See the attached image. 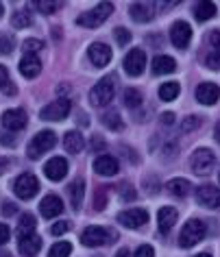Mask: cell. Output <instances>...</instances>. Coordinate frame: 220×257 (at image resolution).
Listing matches in <instances>:
<instances>
[{"mask_svg": "<svg viewBox=\"0 0 220 257\" xmlns=\"http://www.w3.org/2000/svg\"><path fill=\"white\" fill-rule=\"evenodd\" d=\"M44 175H46L50 181H61V179L68 175V162L63 157L48 159L46 166H44Z\"/></svg>", "mask_w": 220, "mask_h": 257, "instance_id": "15", "label": "cell"}, {"mask_svg": "<svg viewBox=\"0 0 220 257\" xmlns=\"http://www.w3.org/2000/svg\"><path fill=\"white\" fill-rule=\"evenodd\" d=\"M200 124V118H196V115H190V118L183 120V131H190V128H196Z\"/></svg>", "mask_w": 220, "mask_h": 257, "instance_id": "44", "label": "cell"}, {"mask_svg": "<svg viewBox=\"0 0 220 257\" xmlns=\"http://www.w3.org/2000/svg\"><path fill=\"white\" fill-rule=\"evenodd\" d=\"M213 166H216V155L209 151V149H198L192 153L190 157V168L194 175L198 177H207L209 172L213 170Z\"/></svg>", "mask_w": 220, "mask_h": 257, "instance_id": "4", "label": "cell"}, {"mask_svg": "<svg viewBox=\"0 0 220 257\" xmlns=\"http://www.w3.org/2000/svg\"><path fill=\"white\" fill-rule=\"evenodd\" d=\"M14 48H16L14 37L7 35V33L0 35V55H11V53H14Z\"/></svg>", "mask_w": 220, "mask_h": 257, "instance_id": "35", "label": "cell"}, {"mask_svg": "<svg viewBox=\"0 0 220 257\" xmlns=\"http://www.w3.org/2000/svg\"><path fill=\"white\" fill-rule=\"evenodd\" d=\"M70 109H72V105H70V100L68 98H59V100H55V102H50V105H46L42 109V120H63V118H68V113H70Z\"/></svg>", "mask_w": 220, "mask_h": 257, "instance_id": "9", "label": "cell"}, {"mask_svg": "<svg viewBox=\"0 0 220 257\" xmlns=\"http://www.w3.org/2000/svg\"><path fill=\"white\" fill-rule=\"evenodd\" d=\"M55 142H57V136H55L53 131H40L33 140H31V144H29V149H27L29 159H37V157H42L46 151L53 149Z\"/></svg>", "mask_w": 220, "mask_h": 257, "instance_id": "6", "label": "cell"}, {"mask_svg": "<svg viewBox=\"0 0 220 257\" xmlns=\"http://www.w3.org/2000/svg\"><path fill=\"white\" fill-rule=\"evenodd\" d=\"M9 237H11L9 227H7V224H0V244H7Z\"/></svg>", "mask_w": 220, "mask_h": 257, "instance_id": "45", "label": "cell"}, {"mask_svg": "<svg viewBox=\"0 0 220 257\" xmlns=\"http://www.w3.org/2000/svg\"><path fill=\"white\" fill-rule=\"evenodd\" d=\"M213 136H216V142L220 144V122L216 124V128H213Z\"/></svg>", "mask_w": 220, "mask_h": 257, "instance_id": "50", "label": "cell"}, {"mask_svg": "<svg viewBox=\"0 0 220 257\" xmlns=\"http://www.w3.org/2000/svg\"><path fill=\"white\" fill-rule=\"evenodd\" d=\"M196 257H211V255H209V253H198Z\"/></svg>", "mask_w": 220, "mask_h": 257, "instance_id": "54", "label": "cell"}, {"mask_svg": "<svg viewBox=\"0 0 220 257\" xmlns=\"http://www.w3.org/2000/svg\"><path fill=\"white\" fill-rule=\"evenodd\" d=\"M112 14H114V5L112 3H100V5H96L94 9H89V11H85V14H81L76 22H79L81 27L96 29V27H100V24L105 22Z\"/></svg>", "mask_w": 220, "mask_h": 257, "instance_id": "3", "label": "cell"}, {"mask_svg": "<svg viewBox=\"0 0 220 257\" xmlns=\"http://www.w3.org/2000/svg\"><path fill=\"white\" fill-rule=\"evenodd\" d=\"M94 149H102V140H100L98 136L94 138Z\"/></svg>", "mask_w": 220, "mask_h": 257, "instance_id": "52", "label": "cell"}, {"mask_svg": "<svg viewBox=\"0 0 220 257\" xmlns=\"http://www.w3.org/2000/svg\"><path fill=\"white\" fill-rule=\"evenodd\" d=\"M20 72L27 76V79H35V76L42 72V61L37 59L35 55H24L20 61Z\"/></svg>", "mask_w": 220, "mask_h": 257, "instance_id": "22", "label": "cell"}, {"mask_svg": "<svg viewBox=\"0 0 220 257\" xmlns=\"http://www.w3.org/2000/svg\"><path fill=\"white\" fill-rule=\"evenodd\" d=\"M0 140H3V142L7 144V146H14V138L7 136V133H3V136H0Z\"/></svg>", "mask_w": 220, "mask_h": 257, "instance_id": "46", "label": "cell"}, {"mask_svg": "<svg viewBox=\"0 0 220 257\" xmlns=\"http://www.w3.org/2000/svg\"><path fill=\"white\" fill-rule=\"evenodd\" d=\"M133 257H155V250H153V246H148V244H142V246L135 250Z\"/></svg>", "mask_w": 220, "mask_h": 257, "instance_id": "43", "label": "cell"}, {"mask_svg": "<svg viewBox=\"0 0 220 257\" xmlns=\"http://www.w3.org/2000/svg\"><path fill=\"white\" fill-rule=\"evenodd\" d=\"M172 120H174V115H172V113H164V115H161V122H166V124H170Z\"/></svg>", "mask_w": 220, "mask_h": 257, "instance_id": "48", "label": "cell"}, {"mask_svg": "<svg viewBox=\"0 0 220 257\" xmlns=\"http://www.w3.org/2000/svg\"><path fill=\"white\" fill-rule=\"evenodd\" d=\"M5 211H7V216H14L16 207H14V205H5Z\"/></svg>", "mask_w": 220, "mask_h": 257, "instance_id": "51", "label": "cell"}, {"mask_svg": "<svg viewBox=\"0 0 220 257\" xmlns=\"http://www.w3.org/2000/svg\"><path fill=\"white\" fill-rule=\"evenodd\" d=\"M3 14H5V9H3V5H0V18H3Z\"/></svg>", "mask_w": 220, "mask_h": 257, "instance_id": "55", "label": "cell"}, {"mask_svg": "<svg viewBox=\"0 0 220 257\" xmlns=\"http://www.w3.org/2000/svg\"><path fill=\"white\" fill-rule=\"evenodd\" d=\"M68 192H70V201H72V207H74V209H81L83 196H85V181H83V179H76V181L68 188Z\"/></svg>", "mask_w": 220, "mask_h": 257, "instance_id": "26", "label": "cell"}, {"mask_svg": "<svg viewBox=\"0 0 220 257\" xmlns=\"http://www.w3.org/2000/svg\"><path fill=\"white\" fill-rule=\"evenodd\" d=\"M35 227H37V220H35L33 214H29V211L22 214L20 220H18V231H20V233H33Z\"/></svg>", "mask_w": 220, "mask_h": 257, "instance_id": "30", "label": "cell"}, {"mask_svg": "<svg viewBox=\"0 0 220 257\" xmlns=\"http://www.w3.org/2000/svg\"><path fill=\"white\" fill-rule=\"evenodd\" d=\"M68 229H70V222L61 220V222H55L53 227H50V233H53V235H63Z\"/></svg>", "mask_w": 220, "mask_h": 257, "instance_id": "40", "label": "cell"}, {"mask_svg": "<svg viewBox=\"0 0 220 257\" xmlns=\"http://www.w3.org/2000/svg\"><path fill=\"white\" fill-rule=\"evenodd\" d=\"M44 48V44L40 40H35V37H31V40H27L22 44V50L24 55H33V53H40V50Z\"/></svg>", "mask_w": 220, "mask_h": 257, "instance_id": "37", "label": "cell"}, {"mask_svg": "<svg viewBox=\"0 0 220 257\" xmlns=\"http://www.w3.org/2000/svg\"><path fill=\"white\" fill-rule=\"evenodd\" d=\"M196 198H198L200 205H205V207H209V209L220 207V190L211 183L200 185V188L196 190Z\"/></svg>", "mask_w": 220, "mask_h": 257, "instance_id": "14", "label": "cell"}, {"mask_svg": "<svg viewBox=\"0 0 220 257\" xmlns=\"http://www.w3.org/2000/svg\"><path fill=\"white\" fill-rule=\"evenodd\" d=\"M114 35H116V42H118L120 46H125V44L131 42V33H129L127 29H122V27L116 29V31H114Z\"/></svg>", "mask_w": 220, "mask_h": 257, "instance_id": "38", "label": "cell"}, {"mask_svg": "<svg viewBox=\"0 0 220 257\" xmlns=\"http://www.w3.org/2000/svg\"><path fill=\"white\" fill-rule=\"evenodd\" d=\"M7 166H9V159L0 157V175H3V172H5V170H7Z\"/></svg>", "mask_w": 220, "mask_h": 257, "instance_id": "47", "label": "cell"}, {"mask_svg": "<svg viewBox=\"0 0 220 257\" xmlns=\"http://www.w3.org/2000/svg\"><path fill=\"white\" fill-rule=\"evenodd\" d=\"M118 222L127 229H140L142 224L148 222V211L146 209H129L118 214Z\"/></svg>", "mask_w": 220, "mask_h": 257, "instance_id": "12", "label": "cell"}, {"mask_svg": "<svg viewBox=\"0 0 220 257\" xmlns=\"http://www.w3.org/2000/svg\"><path fill=\"white\" fill-rule=\"evenodd\" d=\"M11 24L16 29H27L31 24V11L29 9H22V11H16L14 18H11Z\"/></svg>", "mask_w": 220, "mask_h": 257, "instance_id": "33", "label": "cell"}, {"mask_svg": "<svg viewBox=\"0 0 220 257\" xmlns=\"http://www.w3.org/2000/svg\"><path fill=\"white\" fill-rule=\"evenodd\" d=\"M107 205V196L102 194V190H96V196H94V207L96 209H105Z\"/></svg>", "mask_w": 220, "mask_h": 257, "instance_id": "42", "label": "cell"}, {"mask_svg": "<svg viewBox=\"0 0 220 257\" xmlns=\"http://www.w3.org/2000/svg\"><path fill=\"white\" fill-rule=\"evenodd\" d=\"M18 248L24 257H35L42 248V237L35 233H20L18 235Z\"/></svg>", "mask_w": 220, "mask_h": 257, "instance_id": "10", "label": "cell"}, {"mask_svg": "<svg viewBox=\"0 0 220 257\" xmlns=\"http://www.w3.org/2000/svg\"><path fill=\"white\" fill-rule=\"evenodd\" d=\"M205 66H209L211 70H218L220 68V53H209L205 57Z\"/></svg>", "mask_w": 220, "mask_h": 257, "instance_id": "39", "label": "cell"}, {"mask_svg": "<svg viewBox=\"0 0 220 257\" xmlns=\"http://www.w3.org/2000/svg\"><path fill=\"white\" fill-rule=\"evenodd\" d=\"M70 253H72V244L70 242H57V244H53L48 257H68Z\"/></svg>", "mask_w": 220, "mask_h": 257, "instance_id": "34", "label": "cell"}, {"mask_svg": "<svg viewBox=\"0 0 220 257\" xmlns=\"http://www.w3.org/2000/svg\"><path fill=\"white\" fill-rule=\"evenodd\" d=\"M35 7L42 11V14H55L59 9V3H53V0H35Z\"/></svg>", "mask_w": 220, "mask_h": 257, "instance_id": "36", "label": "cell"}, {"mask_svg": "<svg viewBox=\"0 0 220 257\" xmlns=\"http://www.w3.org/2000/svg\"><path fill=\"white\" fill-rule=\"evenodd\" d=\"M177 70V61L172 59V57H168V55H157L153 59V72L161 76V74H170Z\"/></svg>", "mask_w": 220, "mask_h": 257, "instance_id": "23", "label": "cell"}, {"mask_svg": "<svg viewBox=\"0 0 220 257\" xmlns=\"http://www.w3.org/2000/svg\"><path fill=\"white\" fill-rule=\"evenodd\" d=\"M179 92H181V85L177 81H168V83H164V85L159 87V98L164 100V102H170V100H174L179 96Z\"/></svg>", "mask_w": 220, "mask_h": 257, "instance_id": "29", "label": "cell"}, {"mask_svg": "<svg viewBox=\"0 0 220 257\" xmlns=\"http://www.w3.org/2000/svg\"><path fill=\"white\" fill-rule=\"evenodd\" d=\"M209 46L213 48V53H220V29L209 33Z\"/></svg>", "mask_w": 220, "mask_h": 257, "instance_id": "41", "label": "cell"}, {"mask_svg": "<svg viewBox=\"0 0 220 257\" xmlns=\"http://www.w3.org/2000/svg\"><path fill=\"white\" fill-rule=\"evenodd\" d=\"M0 92H5L7 96H14V94H16V85L11 83L9 70L5 68V66H0Z\"/></svg>", "mask_w": 220, "mask_h": 257, "instance_id": "31", "label": "cell"}, {"mask_svg": "<svg viewBox=\"0 0 220 257\" xmlns=\"http://www.w3.org/2000/svg\"><path fill=\"white\" fill-rule=\"evenodd\" d=\"M116 257H131V253H129V248H120L118 253H116Z\"/></svg>", "mask_w": 220, "mask_h": 257, "instance_id": "49", "label": "cell"}, {"mask_svg": "<svg viewBox=\"0 0 220 257\" xmlns=\"http://www.w3.org/2000/svg\"><path fill=\"white\" fill-rule=\"evenodd\" d=\"M146 68V55L140 48H131L125 57V72L129 76H140Z\"/></svg>", "mask_w": 220, "mask_h": 257, "instance_id": "8", "label": "cell"}, {"mask_svg": "<svg viewBox=\"0 0 220 257\" xmlns=\"http://www.w3.org/2000/svg\"><path fill=\"white\" fill-rule=\"evenodd\" d=\"M27 113H24V109H9V111L3 113V126L7 128L11 133H18L22 131L24 126H27Z\"/></svg>", "mask_w": 220, "mask_h": 257, "instance_id": "11", "label": "cell"}, {"mask_svg": "<svg viewBox=\"0 0 220 257\" xmlns=\"http://www.w3.org/2000/svg\"><path fill=\"white\" fill-rule=\"evenodd\" d=\"M87 57H89V61H92L94 66L102 68V66H107V63L112 61V48H109L107 44H102V42H96V44L89 46Z\"/></svg>", "mask_w": 220, "mask_h": 257, "instance_id": "16", "label": "cell"}, {"mask_svg": "<svg viewBox=\"0 0 220 257\" xmlns=\"http://www.w3.org/2000/svg\"><path fill=\"white\" fill-rule=\"evenodd\" d=\"M116 235L112 229H105V227H87L85 231L81 233V242L85 246L94 248V246H102V244H112L116 242Z\"/></svg>", "mask_w": 220, "mask_h": 257, "instance_id": "5", "label": "cell"}, {"mask_svg": "<svg viewBox=\"0 0 220 257\" xmlns=\"http://www.w3.org/2000/svg\"><path fill=\"white\" fill-rule=\"evenodd\" d=\"M94 170L102 177H114L120 172V162L112 155H98L94 162Z\"/></svg>", "mask_w": 220, "mask_h": 257, "instance_id": "17", "label": "cell"}, {"mask_svg": "<svg viewBox=\"0 0 220 257\" xmlns=\"http://www.w3.org/2000/svg\"><path fill=\"white\" fill-rule=\"evenodd\" d=\"M166 190L170 192L172 196H179V198H183V196H187L190 194V190H192V185H190V181L187 179H170V181L166 183Z\"/></svg>", "mask_w": 220, "mask_h": 257, "instance_id": "24", "label": "cell"}, {"mask_svg": "<svg viewBox=\"0 0 220 257\" xmlns=\"http://www.w3.org/2000/svg\"><path fill=\"white\" fill-rule=\"evenodd\" d=\"M14 192L16 196H20L22 201H29V198H33L37 192H40V181H37L35 175H31V172H24L14 181Z\"/></svg>", "mask_w": 220, "mask_h": 257, "instance_id": "7", "label": "cell"}, {"mask_svg": "<svg viewBox=\"0 0 220 257\" xmlns=\"http://www.w3.org/2000/svg\"><path fill=\"white\" fill-rule=\"evenodd\" d=\"M155 3H135L131 5V9H129V14L135 22H151L155 18Z\"/></svg>", "mask_w": 220, "mask_h": 257, "instance_id": "19", "label": "cell"}, {"mask_svg": "<svg viewBox=\"0 0 220 257\" xmlns=\"http://www.w3.org/2000/svg\"><path fill=\"white\" fill-rule=\"evenodd\" d=\"M125 105L129 107V109H135V107H140L142 105V92L140 89H135V87H129L127 92H125Z\"/></svg>", "mask_w": 220, "mask_h": 257, "instance_id": "32", "label": "cell"}, {"mask_svg": "<svg viewBox=\"0 0 220 257\" xmlns=\"http://www.w3.org/2000/svg\"><path fill=\"white\" fill-rule=\"evenodd\" d=\"M116 85H118V76L107 74L105 79H100L89 92V102L92 107H107L116 96Z\"/></svg>", "mask_w": 220, "mask_h": 257, "instance_id": "1", "label": "cell"}, {"mask_svg": "<svg viewBox=\"0 0 220 257\" xmlns=\"http://www.w3.org/2000/svg\"><path fill=\"white\" fill-rule=\"evenodd\" d=\"M170 40H172V44L177 48H187V44H190V40H192L190 24L183 22V20H177L172 24V29H170Z\"/></svg>", "mask_w": 220, "mask_h": 257, "instance_id": "13", "label": "cell"}, {"mask_svg": "<svg viewBox=\"0 0 220 257\" xmlns=\"http://www.w3.org/2000/svg\"><path fill=\"white\" fill-rule=\"evenodd\" d=\"M213 16H216V5L213 3H209V0L196 3V7H194V18H196L198 22H207Z\"/></svg>", "mask_w": 220, "mask_h": 257, "instance_id": "27", "label": "cell"}, {"mask_svg": "<svg viewBox=\"0 0 220 257\" xmlns=\"http://www.w3.org/2000/svg\"><path fill=\"white\" fill-rule=\"evenodd\" d=\"M63 146H66L68 153H81L85 149V140H83L79 131H70V133H66V138H63Z\"/></svg>", "mask_w": 220, "mask_h": 257, "instance_id": "25", "label": "cell"}, {"mask_svg": "<svg viewBox=\"0 0 220 257\" xmlns=\"http://www.w3.org/2000/svg\"><path fill=\"white\" fill-rule=\"evenodd\" d=\"M0 257H11V255L7 253V250H0Z\"/></svg>", "mask_w": 220, "mask_h": 257, "instance_id": "53", "label": "cell"}, {"mask_svg": "<svg viewBox=\"0 0 220 257\" xmlns=\"http://www.w3.org/2000/svg\"><path fill=\"white\" fill-rule=\"evenodd\" d=\"M61 211H63V201L57 194H48L40 203V214L44 218H55V216H59Z\"/></svg>", "mask_w": 220, "mask_h": 257, "instance_id": "20", "label": "cell"}, {"mask_svg": "<svg viewBox=\"0 0 220 257\" xmlns=\"http://www.w3.org/2000/svg\"><path fill=\"white\" fill-rule=\"evenodd\" d=\"M220 98V87L216 83H200L196 87V100L200 105H213Z\"/></svg>", "mask_w": 220, "mask_h": 257, "instance_id": "18", "label": "cell"}, {"mask_svg": "<svg viewBox=\"0 0 220 257\" xmlns=\"http://www.w3.org/2000/svg\"><path fill=\"white\" fill-rule=\"evenodd\" d=\"M177 218H179V211L174 209V207H161L159 214H157V224H159V231H161V233L166 235L168 231L174 227Z\"/></svg>", "mask_w": 220, "mask_h": 257, "instance_id": "21", "label": "cell"}, {"mask_svg": "<svg viewBox=\"0 0 220 257\" xmlns=\"http://www.w3.org/2000/svg\"><path fill=\"white\" fill-rule=\"evenodd\" d=\"M205 222L203 220H198V218H192V220H187L183 224V229H181V233H179V246L181 248H192V246H196V244L205 237Z\"/></svg>", "mask_w": 220, "mask_h": 257, "instance_id": "2", "label": "cell"}, {"mask_svg": "<svg viewBox=\"0 0 220 257\" xmlns=\"http://www.w3.org/2000/svg\"><path fill=\"white\" fill-rule=\"evenodd\" d=\"M100 120H102V124L109 126L112 131H120V128L125 126V122H122L118 109H109V111H105V113H102V118H100Z\"/></svg>", "mask_w": 220, "mask_h": 257, "instance_id": "28", "label": "cell"}]
</instances>
